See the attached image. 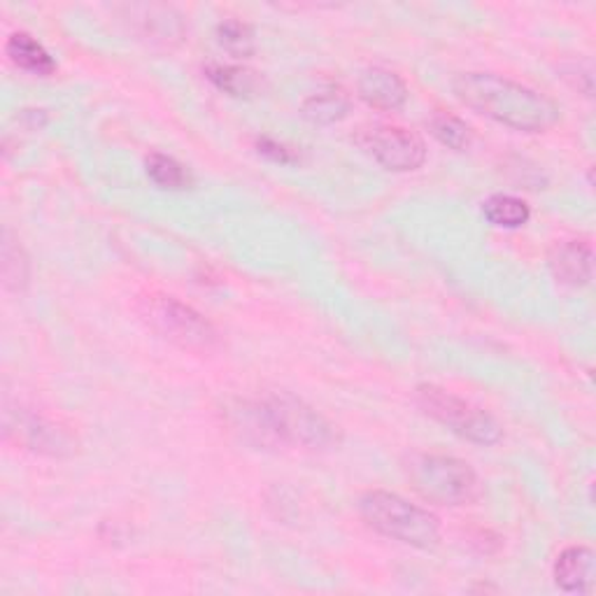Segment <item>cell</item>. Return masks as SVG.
Segmentation results:
<instances>
[{
  "instance_id": "cell-1",
  "label": "cell",
  "mask_w": 596,
  "mask_h": 596,
  "mask_svg": "<svg viewBox=\"0 0 596 596\" xmlns=\"http://www.w3.org/2000/svg\"><path fill=\"white\" fill-rule=\"evenodd\" d=\"M452 91L473 112L522 133L550 131L562 117L545 93L496 73H459Z\"/></svg>"
},
{
  "instance_id": "cell-2",
  "label": "cell",
  "mask_w": 596,
  "mask_h": 596,
  "mask_svg": "<svg viewBox=\"0 0 596 596\" xmlns=\"http://www.w3.org/2000/svg\"><path fill=\"white\" fill-rule=\"evenodd\" d=\"M235 426L256 445H294L305 449H326L339 445V432L324 415L290 394H273L248 401L233 413Z\"/></svg>"
},
{
  "instance_id": "cell-3",
  "label": "cell",
  "mask_w": 596,
  "mask_h": 596,
  "mask_svg": "<svg viewBox=\"0 0 596 596\" xmlns=\"http://www.w3.org/2000/svg\"><path fill=\"white\" fill-rule=\"evenodd\" d=\"M360 513L373 532L417 550H434L441 541L438 517L398 494L383 489L366 492L360 498Z\"/></svg>"
},
{
  "instance_id": "cell-4",
  "label": "cell",
  "mask_w": 596,
  "mask_h": 596,
  "mask_svg": "<svg viewBox=\"0 0 596 596\" xmlns=\"http://www.w3.org/2000/svg\"><path fill=\"white\" fill-rule=\"evenodd\" d=\"M405 471L413 489L428 504L468 506L481 496L478 475L457 457L413 455Z\"/></svg>"
},
{
  "instance_id": "cell-5",
  "label": "cell",
  "mask_w": 596,
  "mask_h": 596,
  "mask_svg": "<svg viewBox=\"0 0 596 596\" xmlns=\"http://www.w3.org/2000/svg\"><path fill=\"white\" fill-rule=\"evenodd\" d=\"M417 403L428 417H434L436 422L447 426L452 434H457L471 443L496 445L504 438V428H501V424L489 413L436 385H420Z\"/></svg>"
},
{
  "instance_id": "cell-6",
  "label": "cell",
  "mask_w": 596,
  "mask_h": 596,
  "mask_svg": "<svg viewBox=\"0 0 596 596\" xmlns=\"http://www.w3.org/2000/svg\"><path fill=\"white\" fill-rule=\"evenodd\" d=\"M142 317L163 336L184 350H212L218 345V331L199 315L194 307L184 305L175 296H148Z\"/></svg>"
},
{
  "instance_id": "cell-7",
  "label": "cell",
  "mask_w": 596,
  "mask_h": 596,
  "mask_svg": "<svg viewBox=\"0 0 596 596\" xmlns=\"http://www.w3.org/2000/svg\"><path fill=\"white\" fill-rule=\"evenodd\" d=\"M356 142H360V148L383 165V169L394 173L417 171L426 161L424 140L403 127H364L356 133Z\"/></svg>"
},
{
  "instance_id": "cell-8",
  "label": "cell",
  "mask_w": 596,
  "mask_h": 596,
  "mask_svg": "<svg viewBox=\"0 0 596 596\" xmlns=\"http://www.w3.org/2000/svg\"><path fill=\"white\" fill-rule=\"evenodd\" d=\"M356 91H360V99L383 112H394L401 110L408 101V87L390 68L373 65L366 68L356 82Z\"/></svg>"
},
{
  "instance_id": "cell-9",
  "label": "cell",
  "mask_w": 596,
  "mask_h": 596,
  "mask_svg": "<svg viewBox=\"0 0 596 596\" xmlns=\"http://www.w3.org/2000/svg\"><path fill=\"white\" fill-rule=\"evenodd\" d=\"M550 269L557 282L568 287H585L594 271V250L585 241H568L553 252Z\"/></svg>"
},
{
  "instance_id": "cell-10",
  "label": "cell",
  "mask_w": 596,
  "mask_h": 596,
  "mask_svg": "<svg viewBox=\"0 0 596 596\" xmlns=\"http://www.w3.org/2000/svg\"><path fill=\"white\" fill-rule=\"evenodd\" d=\"M555 583L568 594H587L594 585V553L585 545H570L555 562Z\"/></svg>"
},
{
  "instance_id": "cell-11",
  "label": "cell",
  "mask_w": 596,
  "mask_h": 596,
  "mask_svg": "<svg viewBox=\"0 0 596 596\" xmlns=\"http://www.w3.org/2000/svg\"><path fill=\"white\" fill-rule=\"evenodd\" d=\"M17 424H19L17 428L19 438L38 452H47V455H63V452L73 449V443H70V438L61 432V428L42 422L40 417L21 415Z\"/></svg>"
},
{
  "instance_id": "cell-12",
  "label": "cell",
  "mask_w": 596,
  "mask_h": 596,
  "mask_svg": "<svg viewBox=\"0 0 596 596\" xmlns=\"http://www.w3.org/2000/svg\"><path fill=\"white\" fill-rule=\"evenodd\" d=\"M6 52L12 59L14 65L29 70L33 75H52L57 70L54 59L50 57V52L44 50V47L29 33H14L10 36Z\"/></svg>"
},
{
  "instance_id": "cell-13",
  "label": "cell",
  "mask_w": 596,
  "mask_h": 596,
  "mask_svg": "<svg viewBox=\"0 0 596 596\" xmlns=\"http://www.w3.org/2000/svg\"><path fill=\"white\" fill-rule=\"evenodd\" d=\"M350 112V97L341 87H329L320 93L305 99L303 103V117L313 124H336Z\"/></svg>"
},
{
  "instance_id": "cell-14",
  "label": "cell",
  "mask_w": 596,
  "mask_h": 596,
  "mask_svg": "<svg viewBox=\"0 0 596 596\" xmlns=\"http://www.w3.org/2000/svg\"><path fill=\"white\" fill-rule=\"evenodd\" d=\"M485 220L501 229H519L529 222L532 210L527 201H522L511 194H494L483 205Z\"/></svg>"
},
{
  "instance_id": "cell-15",
  "label": "cell",
  "mask_w": 596,
  "mask_h": 596,
  "mask_svg": "<svg viewBox=\"0 0 596 596\" xmlns=\"http://www.w3.org/2000/svg\"><path fill=\"white\" fill-rule=\"evenodd\" d=\"M208 78L214 87H220L222 91L231 93V97H250V93H254L259 87L256 73L241 65L212 63L208 65Z\"/></svg>"
},
{
  "instance_id": "cell-16",
  "label": "cell",
  "mask_w": 596,
  "mask_h": 596,
  "mask_svg": "<svg viewBox=\"0 0 596 596\" xmlns=\"http://www.w3.org/2000/svg\"><path fill=\"white\" fill-rule=\"evenodd\" d=\"M148 175L152 182L161 189H171V192H178V189L192 186V173H189L180 161L165 154H150L148 159Z\"/></svg>"
},
{
  "instance_id": "cell-17",
  "label": "cell",
  "mask_w": 596,
  "mask_h": 596,
  "mask_svg": "<svg viewBox=\"0 0 596 596\" xmlns=\"http://www.w3.org/2000/svg\"><path fill=\"white\" fill-rule=\"evenodd\" d=\"M428 129H432V135L441 142V145L455 150V152L468 150L471 142H473V133H471L468 124L462 122V119L455 114H447V112L434 114L432 122H428Z\"/></svg>"
},
{
  "instance_id": "cell-18",
  "label": "cell",
  "mask_w": 596,
  "mask_h": 596,
  "mask_svg": "<svg viewBox=\"0 0 596 596\" xmlns=\"http://www.w3.org/2000/svg\"><path fill=\"white\" fill-rule=\"evenodd\" d=\"M218 38L224 50L235 59H248L254 54V33L250 23L226 19L218 27Z\"/></svg>"
},
{
  "instance_id": "cell-19",
  "label": "cell",
  "mask_w": 596,
  "mask_h": 596,
  "mask_svg": "<svg viewBox=\"0 0 596 596\" xmlns=\"http://www.w3.org/2000/svg\"><path fill=\"white\" fill-rule=\"evenodd\" d=\"M3 277L8 290H21L29 280V261L19 245H12L8 233L3 238Z\"/></svg>"
},
{
  "instance_id": "cell-20",
  "label": "cell",
  "mask_w": 596,
  "mask_h": 596,
  "mask_svg": "<svg viewBox=\"0 0 596 596\" xmlns=\"http://www.w3.org/2000/svg\"><path fill=\"white\" fill-rule=\"evenodd\" d=\"M256 148H259V154H264L266 159L275 161V163H292L294 161V154L290 148H284L280 145V142L271 140V138H259L256 142Z\"/></svg>"
}]
</instances>
